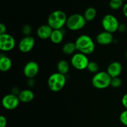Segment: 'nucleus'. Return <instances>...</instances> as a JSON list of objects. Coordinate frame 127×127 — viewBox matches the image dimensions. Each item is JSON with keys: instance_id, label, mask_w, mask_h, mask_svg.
Returning <instances> with one entry per match:
<instances>
[{"instance_id": "nucleus-1", "label": "nucleus", "mask_w": 127, "mask_h": 127, "mask_svg": "<svg viewBox=\"0 0 127 127\" xmlns=\"http://www.w3.org/2000/svg\"><path fill=\"white\" fill-rule=\"evenodd\" d=\"M77 50L86 55H91L95 50V44L93 38L88 35H81L75 41Z\"/></svg>"}, {"instance_id": "nucleus-2", "label": "nucleus", "mask_w": 127, "mask_h": 127, "mask_svg": "<svg viewBox=\"0 0 127 127\" xmlns=\"http://www.w3.org/2000/svg\"><path fill=\"white\" fill-rule=\"evenodd\" d=\"M66 14L61 10H56L50 14L47 19V24L53 30L62 29L67 21Z\"/></svg>"}, {"instance_id": "nucleus-3", "label": "nucleus", "mask_w": 127, "mask_h": 127, "mask_svg": "<svg viewBox=\"0 0 127 127\" xmlns=\"http://www.w3.org/2000/svg\"><path fill=\"white\" fill-rule=\"evenodd\" d=\"M66 83V76L61 73H52L49 76L47 81L48 86L52 91L57 93L63 89Z\"/></svg>"}, {"instance_id": "nucleus-4", "label": "nucleus", "mask_w": 127, "mask_h": 127, "mask_svg": "<svg viewBox=\"0 0 127 127\" xmlns=\"http://www.w3.org/2000/svg\"><path fill=\"white\" fill-rule=\"evenodd\" d=\"M111 79L112 78L107 71H99L93 77L91 83L96 89H104L110 86Z\"/></svg>"}, {"instance_id": "nucleus-5", "label": "nucleus", "mask_w": 127, "mask_h": 127, "mask_svg": "<svg viewBox=\"0 0 127 127\" xmlns=\"http://www.w3.org/2000/svg\"><path fill=\"white\" fill-rule=\"evenodd\" d=\"M86 22L83 15L78 13L73 14L68 17L66 26L70 31H78L84 28Z\"/></svg>"}, {"instance_id": "nucleus-6", "label": "nucleus", "mask_w": 127, "mask_h": 127, "mask_svg": "<svg viewBox=\"0 0 127 127\" xmlns=\"http://www.w3.org/2000/svg\"><path fill=\"white\" fill-rule=\"evenodd\" d=\"M101 23L104 31L112 33L118 31L120 24L116 17L110 14L105 15L103 17Z\"/></svg>"}, {"instance_id": "nucleus-7", "label": "nucleus", "mask_w": 127, "mask_h": 127, "mask_svg": "<svg viewBox=\"0 0 127 127\" xmlns=\"http://www.w3.org/2000/svg\"><path fill=\"white\" fill-rule=\"evenodd\" d=\"M89 63L86 55L78 52L73 55L71 58V64L73 68L77 70H84L87 69Z\"/></svg>"}, {"instance_id": "nucleus-8", "label": "nucleus", "mask_w": 127, "mask_h": 127, "mask_svg": "<svg viewBox=\"0 0 127 127\" xmlns=\"http://www.w3.org/2000/svg\"><path fill=\"white\" fill-rule=\"evenodd\" d=\"M16 41L14 37L9 33L0 35V50L2 52H9L14 49Z\"/></svg>"}, {"instance_id": "nucleus-9", "label": "nucleus", "mask_w": 127, "mask_h": 127, "mask_svg": "<svg viewBox=\"0 0 127 127\" xmlns=\"http://www.w3.org/2000/svg\"><path fill=\"white\" fill-rule=\"evenodd\" d=\"M20 100L18 96L13 94H8L5 95L2 99V105L5 109L12 110L16 109L19 104Z\"/></svg>"}, {"instance_id": "nucleus-10", "label": "nucleus", "mask_w": 127, "mask_h": 127, "mask_svg": "<svg viewBox=\"0 0 127 127\" xmlns=\"http://www.w3.org/2000/svg\"><path fill=\"white\" fill-rule=\"evenodd\" d=\"M39 71V66L37 62L30 61L25 64L23 69V73L29 79L35 78Z\"/></svg>"}, {"instance_id": "nucleus-11", "label": "nucleus", "mask_w": 127, "mask_h": 127, "mask_svg": "<svg viewBox=\"0 0 127 127\" xmlns=\"http://www.w3.org/2000/svg\"><path fill=\"white\" fill-rule=\"evenodd\" d=\"M35 43V41L33 37L31 35L25 36L19 43V50L22 53H28L33 49Z\"/></svg>"}, {"instance_id": "nucleus-12", "label": "nucleus", "mask_w": 127, "mask_h": 127, "mask_svg": "<svg viewBox=\"0 0 127 127\" xmlns=\"http://www.w3.org/2000/svg\"><path fill=\"white\" fill-rule=\"evenodd\" d=\"M114 36L112 33L107 31H103L98 33L96 36V42L98 44L101 45H107L112 43Z\"/></svg>"}, {"instance_id": "nucleus-13", "label": "nucleus", "mask_w": 127, "mask_h": 127, "mask_svg": "<svg viewBox=\"0 0 127 127\" xmlns=\"http://www.w3.org/2000/svg\"><path fill=\"white\" fill-rule=\"evenodd\" d=\"M122 71V65L119 62H113L109 64L107 69V73L112 78L119 77Z\"/></svg>"}, {"instance_id": "nucleus-14", "label": "nucleus", "mask_w": 127, "mask_h": 127, "mask_svg": "<svg viewBox=\"0 0 127 127\" xmlns=\"http://www.w3.org/2000/svg\"><path fill=\"white\" fill-rule=\"evenodd\" d=\"M53 29L48 24L40 26L37 30V35L42 40H47L50 38Z\"/></svg>"}, {"instance_id": "nucleus-15", "label": "nucleus", "mask_w": 127, "mask_h": 127, "mask_svg": "<svg viewBox=\"0 0 127 127\" xmlns=\"http://www.w3.org/2000/svg\"><path fill=\"white\" fill-rule=\"evenodd\" d=\"M20 102L24 103H28L31 102L34 99V93L31 89H24L21 91L17 95Z\"/></svg>"}, {"instance_id": "nucleus-16", "label": "nucleus", "mask_w": 127, "mask_h": 127, "mask_svg": "<svg viewBox=\"0 0 127 127\" xmlns=\"http://www.w3.org/2000/svg\"><path fill=\"white\" fill-rule=\"evenodd\" d=\"M12 61L6 55H1L0 57V70L2 72H7L12 67Z\"/></svg>"}, {"instance_id": "nucleus-17", "label": "nucleus", "mask_w": 127, "mask_h": 127, "mask_svg": "<svg viewBox=\"0 0 127 127\" xmlns=\"http://www.w3.org/2000/svg\"><path fill=\"white\" fill-rule=\"evenodd\" d=\"M63 38H64V33L63 31H62V29H57L53 30L50 40L52 43L55 44H58L63 41Z\"/></svg>"}, {"instance_id": "nucleus-18", "label": "nucleus", "mask_w": 127, "mask_h": 127, "mask_svg": "<svg viewBox=\"0 0 127 127\" xmlns=\"http://www.w3.org/2000/svg\"><path fill=\"white\" fill-rule=\"evenodd\" d=\"M57 68L58 73L65 75L69 70V64L66 60H61L57 63Z\"/></svg>"}, {"instance_id": "nucleus-19", "label": "nucleus", "mask_w": 127, "mask_h": 127, "mask_svg": "<svg viewBox=\"0 0 127 127\" xmlns=\"http://www.w3.org/2000/svg\"><path fill=\"white\" fill-rule=\"evenodd\" d=\"M77 50L75 42H67L62 48V52L66 55H71L74 54L75 51Z\"/></svg>"}, {"instance_id": "nucleus-20", "label": "nucleus", "mask_w": 127, "mask_h": 127, "mask_svg": "<svg viewBox=\"0 0 127 127\" xmlns=\"http://www.w3.org/2000/svg\"><path fill=\"white\" fill-rule=\"evenodd\" d=\"M96 16V9L93 7H89L87 8L86 11H84V14H83L84 19H85L87 22H91V21H93L95 18Z\"/></svg>"}, {"instance_id": "nucleus-21", "label": "nucleus", "mask_w": 127, "mask_h": 127, "mask_svg": "<svg viewBox=\"0 0 127 127\" xmlns=\"http://www.w3.org/2000/svg\"><path fill=\"white\" fill-rule=\"evenodd\" d=\"M124 0H110L109 1V6L113 10H117L123 7Z\"/></svg>"}, {"instance_id": "nucleus-22", "label": "nucleus", "mask_w": 127, "mask_h": 127, "mask_svg": "<svg viewBox=\"0 0 127 127\" xmlns=\"http://www.w3.org/2000/svg\"><path fill=\"white\" fill-rule=\"evenodd\" d=\"M99 66L97 63L95 62H89L87 69L91 73H97L99 72Z\"/></svg>"}, {"instance_id": "nucleus-23", "label": "nucleus", "mask_w": 127, "mask_h": 127, "mask_svg": "<svg viewBox=\"0 0 127 127\" xmlns=\"http://www.w3.org/2000/svg\"><path fill=\"white\" fill-rule=\"evenodd\" d=\"M122 84V81L119 77H116V78H113L111 79V82H110V86L112 88H120Z\"/></svg>"}, {"instance_id": "nucleus-24", "label": "nucleus", "mask_w": 127, "mask_h": 127, "mask_svg": "<svg viewBox=\"0 0 127 127\" xmlns=\"http://www.w3.org/2000/svg\"><path fill=\"white\" fill-rule=\"evenodd\" d=\"M119 119L122 124L125 127H127V110L125 109L120 114L119 116Z\"/></svg>"}, {"instance_id": "nucleus-25", "label": "nucleus", "mask_w": 127, "mask_h": 127, "mask_svg": "<svg viewBox=\"0 0 127 127\" xmlns=\"http://www.w3.org/2000/svg\"><path fill=\"white\" fill-rule=\"evenodd\" d=\"M32 32V29H31V26L29 24H26L23 26L22 27V32L25 36L30 35V33Z\"/></svg>"}, {"instance_id": "nucleus-26", "label": "nucleus", "mask_w": 127, "mask_h": 127, "mask_svg": "<svg viewBox=\"0 0 127 127\" xmlns=\"http://www.w3.org/2000/svg\"><path fill=\"white\" fill-rule=\"evenodd\" d=\"M7 125V120L6 118L3 115L0 117V127H6Z\"/></svg>"}, {"instance_id": "nucleus-27", "label": "nucleus", "mask_w": 127, "mask_h": 127, "mask_svg": "<svg viewBox=\"0 0 127 127\" xmlns=\"http://www.w3.org/2000/svg\"><path fill=\"white\" fill-rule=\"evenodd\" d=\"M122 104L123 106L125 108V109L127 110V93L124 94L122 98Z\"/></svg>"}, {"instance_id": "nucleus-28", "label": "nucleus", "mask_w": 127, "mask_h": 127, "mask_svg": "<svg viewBox=\"0 0 127 127\" xmlns=\"http://www.w3.org/2000/svg\"><path fill=\"white\" fill-rule=\"evenodd\" d=\"M127 26L125 25V24L122 23L119 24V29H118V31L120 32H125V31H127Z\"/></svg>"}, {"instance_id": "nucleus-29", "label": "nucleus", "mask_w": 127, "mask_h": 127, "mask_svg": "<svg viewBox=\"0 0 127 127\" xmlns=\"http://www.w3.org/2000/svg\"><path fill=\"white\" fill-rule=\"evenodd\" d=\"M6 26L4 24H0V35L6 33Z\"/></svg>"}, {"instance_id": "nucleus-30", "label": "nucleus", "mask_w": 127, "mask_h": 127, "mask_svg": "<svg viewBox=\"0 0 127 127\" xmlns=\"http://www.w3.org/2000/svg\"><path fill=\"white\" fill-rule=\"evenodd\" d=\"M122 11L124 15L127 18V2L122 7Z\"/></svg>"}, {"instance_id": "nucleus-31", "label": "nucleus", "mask_w": 127, "mask_h": 127, "mask_svg": "<svg viewBox=\"0 0 127 127\" xmlns=\"http://www.w3.org/2000/svg\"><path fill=\"white\" fill-rule=\"evenodd\" d=\"M126 55V58H127V52H126V55Z\"/></svg>"}]
</instances>
